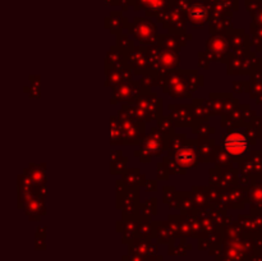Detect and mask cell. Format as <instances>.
<instances>
[{
  "instance_id": "1",
  "label": "cell",
  "mask_w": 262,
  "mask_h": 261,
  "mask_svg": "<svg viewBox=\"0 0 262 261\" xmlns=\"http://www.w3.org/2000/svg\"><path fill=\"white\" fill-rule=\"evenodd\" d=\"M225 145H227L228 150L232 154H239L242 153V150L245 148L246 142L243 138L239 137V136H232V137L228 138Z\"/></svg>"
}]
</instances>
